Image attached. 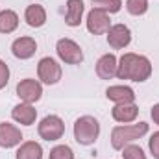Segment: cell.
Returning a JSON list of instances; mask_svg holds the SVG:
<instances>
[{"label": "cell", "mask_w": 159, "mask_h": 159, "mask_svg": "<svg viewBox=\"0 0 159 159\" xmlns=\"http://www.w3.org/2000/svg\"><path fill=\"white\" fill-rule=\"evenodd\" d=\"M152 74V63L148 57L139 54H124L119 59L117 76L120 80H131V81H146Z\"/></svg>", "instance_id": "6da1fadb"}, {"label": "cell", "mask_w": 159, "mask_h": 159, "mask_svg": "<svg viewBox=\"0 0 159 159\" xmlns=\"http://www.w3.org/2000/svg\"><path fill=\"white\" fill-rule=\"evenodd\" d=\"M146 133H148L146 122H137V124H129V126H117L111 131V146L115 150H122L126 144L133 143L135 139H141Z\"/></svg>", "instance_id": "7a4b0ae2"}, {"label": "cell", "mask_w": 159, "mask_h": 159, "mask_svg": "<svg viewBox=\"0 0 159 159\" xmlns=\"http://www.w3.org/2000/svg\"><path fill=\"white\" fill-rule=\"evenodd\" d=\"M98 135H100V124L94 117L85 115L74 122V139L80 144L89 146L98 139Z\"/></svg>", "instance_id": "3957f363"}, {"label": "cell", "mask_w": 159, "mask_h": 159, "mask_svg": "<svg viewBox=\"0 0 159 159\" xmlns=\"http://www.w3.org/2000/svg\"><path fill=\"white\" fill-rule=\"evenodd\" d=\"M37 131H39L41 139H44V141H57L65 133V124L57 115H48L39 122Z\"/></svg>", "instance_id": "277c9868"}, {"label": "cell", "mask_w": 159, "mask_h": 159, "mask_svg": "<svg viewBox=\"0 0 159 159\" xmlns=\"http://www.w3.org/2000/svg\"><path fill=\"white\" fill-rule=\"evenodd\" d=\"M56 50L59 59L69 65H80L83 61V52L78 43H74L72 39H59L56 44Z\"/></svg>", "instance_id": "5b68a950"}, {"label": "cell", "mask_w": 159, "mask_h": 159, "mask_svg": "<svg viewBox=\"0 0 159 159\" xmlns=\"http://www.w3.org/2000/svg\"><path fill=\"white\" fill-rule=\"evenodd\" d=\"M37 74H39V80L43 83H48V85H54L61 80V65L52 59V57H43L37 65Z\"/></svg>", "instance_id": "8992f818"}, {"label": "cell", "mask_w": 159, "mask_h": 159, "mask_svg": "<svg viewBox=\"0 0 159 159\" xmlns=\"http://www.w3.org/2000/svg\"><path fill=\"white\" fill-rule=\"evenodd\" d=\"M43 94V85H41L37 80H32V78H26V80H20L17 83V96L26 102V104H34L37 102Z\"/></svg>", "instance_id": "52a82bcc"}, {"label": "cell", "mask_w": 159, "mask_h": 159, "mask_svg": "<svg viewBox=\"0 0 159 159\" xmlns=\"http://www.w3.org/2000/svg\"><path fill=\"white\" fill-rule=\"evenodd\" d=\"M111 28V20H109V13L93 7L87 15V30L94 35H102L107 34V30Z\"/></svg>", "instance_id": "ba28073f"}, {"label": "cell", "mask_w": 159, "mask_h": 159, "mask_svg": "<svg viewBox=\"0 0 159 159\" xmlns=\"http://www.w3.org/2000/svg\"><path fill=\"white\" fill-rule=\"evenodd\" d=\"M107 43H109V46L115 48V50H120V48L128 46V44L131 43V32H129V28L124 26V24H115V26H111V28L107 30Z\"/></svg>", "instance_id": "9c48e42d"}, {"label": "cell", "mask_w": 159, "mask_h": 159, "mask_svg": "<svg viewBox=\"0 0 159 159\" xmlns=\"http://www.w3.org/2000/svg\"><path fill=\"white\" fill-rule=\"evenodd\" d=\"M22 133L19 128H15L9 122H0V146L2 148H13L20 144Z\"/></svg>", "instance_id": "30bf717a"}, {"label": "cell", "mask_w": 159, "mask_h": 159, "mask_svg": "<svg viewBox=\"0 0 159 159\" xmlns=\"http://www.w3.org/2000/svg\"><path fill=\"white\" fill-rule=\"evenodd\" d=\"M35 50H37V43L32 37H19L11 44V52L19 59H30L35 54Z\"/></svg>", "instance_id": "8fae6325"}, {"label": "cell", "mask_w": 159, "mask_h": 159, "mask_svg": "<svg viewBox=\"0 0 159 159\" xmlns=\"http://www.w3.org/2000/svg\"><path fill=\"white\" fill-rule=\"evenodd\" d=\"M117 67L119 61L113 54H106L96 61V74L100 80H111L113 76H117Z\"/></svg>", "instance_id": "7c38bea8"}, {"label": "cell", "mask_w": 159, "mask_h": 159, "mask_svg": "<svg viewBox=\"0 0 159 159\" xmlns=\"http://www.w3.org/2000/svg\"><path fill=\"white\" fill-rule=\"evenodd\" d=\"M106 96L107 100L115 102V104H133L135 102V93L131 87H126V85H113V87H107L106 91Z\"/></svg>", "instance_id": "4fadbf2b"}, {"label": "cell", "mask_w": 159, "mask_h": 159, "mask_svg": "<svg viewBox=\"0 0 159 159\" xmlns=\"http://www.w3.org/2000/svg\"><path fill=\"white\" fill-rule=\"evenodd\" d=\"M11 117H13V120H17L19 124L32 126L35 122V119H37V111H35V107L32 104H26L24 102V104H19V106L13 107Z\"/></svg>", "instance_id": "5bb4252c"}, {"label": "cell", "mask_w": 159, "mask_h": 159, "mask_svg": "<svg viewBox=\"0 0 159 159\" xmlns=\"http://www.w3.org/2000/svg\"><path fill=\"white\" fill-rule=\"evenodd\" d=\"M113 119L117 122H122V124H128V122H133L139 115V107L135 104H117L111 111Z\"/></svg>", "instance_id": "9a60e30c"}, {"label": "cell", "mask_w": 159, "mask_h": 159, "mask_svg": "<svg viewBox=\"0 0 159 159\" xmlns=\"http://www.w3.org/2000/svg\"><path fill=\"white\" fill-rule=\"evenodd\" d=\"M83 2L81 0H67V13H65V22L69 26H80L81 22V15H83Z\"/></svg>", "instance_id": "2e32d148"}, {"label": "cell", "mask_w": 159, "mask_h": 159, "mask_svg": "<svg viewBox=\"0 0 159 159\" xmlns=\"http://www.w3.org/2000/svg\"><path fill=\"white\" fill-rule=\"evenodd\" d=\"M24 19L28 22V26L32 28H41L44 22H46V11L44 7L39 4H34V6H28L26 11H24Z\"/></svg>", "instance_id": "e0dca14e"}, {"label": "cell", "mask_w": 159, "mask_h": 159, "mask_svg": "<svg viewBox=\"0 0 159 159\" xmlns=\"http://www.w3.org/2000/svg\"><path fill=\"white\" fill-rule=\"evenodd\" d=\"M17 159H43V148L35 141H26L17 150Z\"/></svg>", "instance_id": "ac0fdd59"}, {"label": "cell", "mask_w": 159, "mask_h": 159, "mask_svg": "<svg viewBox=\"0 0 159 159\" xmlns=\"http://www.w3.org/2000/svg\"><path fill=\"white\" fill-rule=\"evenodd\" d=\"M19 26V15L11 9L0 11V34H11Z\"/></svg>", "instance_id": "d6986e66"}, {"label": "cell", "mask_w": 159, "mask_h": 159, "mask_svg": "<svg viewBox=\"0 0 159 159\" xmlns=\"http://www.w3.org/2000/svg\"><path fill=\"white\" fill-rule=\"evenodd\" d=\"M93 6L106 13H117L122 7V0H93Z\"/></svg>", "instance_id": "ffe728a7"}, {"label": "cell", "mask_w": 159, "mask_h": 159, "mask_svg": "<svg viewBox=\"0 0 159 159\" xmlns=\"http://www.w3.org/2000/svg\"><path fill=\"white\" fill-rule=\"evenodd\" d=\"M126 9L131 15H135V17L144 15L148 11V0H128L126 2Z\"/></svg>", "instance_id": "44dd1931"}, {"label": "cell", "mask_w": 159, "mask_h": 159, "mask_svg": "<svg viewBox=\"0 0 159 159\" xmlns=\"http://www.w3.org/2000/svg\"><path fill=\"white\" fill-rule=\"evenodd\" d=\"M50 159H74V152L67 144H59L50 150Z\"/></svg>", "instance_id": "7402d4cb"}, {"label": "cell", "mask_w": 159, "mask_h": 159, "mask_svg": "<svg viewBox=\"0 0 159 159\" xmlns=\"http://www.w3.org/2000/svg\"><path fill=\"white\" fill-rule=\"evenodd\" d=\"M124 159H146L144 156V152H143V148L141 146H137V144H126L124 148Z\"/></svg>", "instance_id": "603a6c76"}, {"label": "cell", "mask_w": 159, "mask_h": 159, "mask_svg": "<svg viewBox=\"0 0 159 159\" xmlns=\"http://www.w3.org/2000/svg\"><path fill=\"white\" fill-rule=\"evenodd\" d=\"M148 146H150V152H152V156L156 159H159V131H156L152 137H150V143H148Z\"/></svg>", "instance_id": "cb8c5ba5"}, {"label": "cell", "mask_w": 159, "mask_h": 159, "mask_svg": "<svg viewBox=\"0 0 159 159\" xmlns=\"http://www.w3.org/2000/svg\"><path fill=\"white\" fill-rule=\"evenodd\" d=\"M7 80H9V69L7 65L0 59V89H4L7 85Z\"/></svg>", "instance_id": "d4e9b609"}, {"label": "cell", "mask_w": 159, "mask_h": 159, "mask_svg": "<svg viewBox=\"0 0 159 159\" xmlns=\"http://www.w3.org/2000/svg\"><path fill=\"white\" fill-rule=\"evenodd\" d=\"M150 115H152V119H154V122H156V124H159V104H156V106L152 107Z\"/></svg>", "instance_id": "484cf974"}]
</instances>
